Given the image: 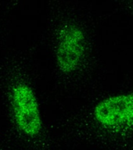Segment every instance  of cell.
<instances>
[{
	"label": "cell",
	"mask_w": 133,
	"mask_h": 150,
	"mask_svg": "<svg viewBox=\"0 0 133 150\" xmlns=\"http://www.w3.org/2000/svg\"><path fill=\"white\" fill-rule=\"evenodd\" d=\"M13 106L18 128L28 136L37 135L42 128V120L32 89L25 84H17L13 91Z\"/></svg>",
	"instance_id": "2"
},
{
	"label": "cell",
	"mask_w": 133,
	"mask_h": 150,
	"mask_svg": "<svg viewBox=\"0 0 133 150\" xmlns=\"http://www.w3.org/2000/svg\"><path fill=\"white\" fill-rule=\"evenodd\" d=\"M56 61L63 73L75 71L82 60L85 49L84 32L78 25L65 23L59 30Z\"/></svg>",
	"instance_id": "1"
},
{
	"label": "cell",
	"mask_w": 133,
	"mask_h": 150,
	"mask_svg": "<svg viewBox=\"0 0 133 150\" xmlns=\"http://www.w3.org/2000/svg\"><path fill=\"white\" fill-rule=\"evenodd\" d=\"M94 117L108 128H118L133 124V93L122 94L103 99L94 109Z\"/></svg>",
	"instance_id": "3"
}]
</instances>
